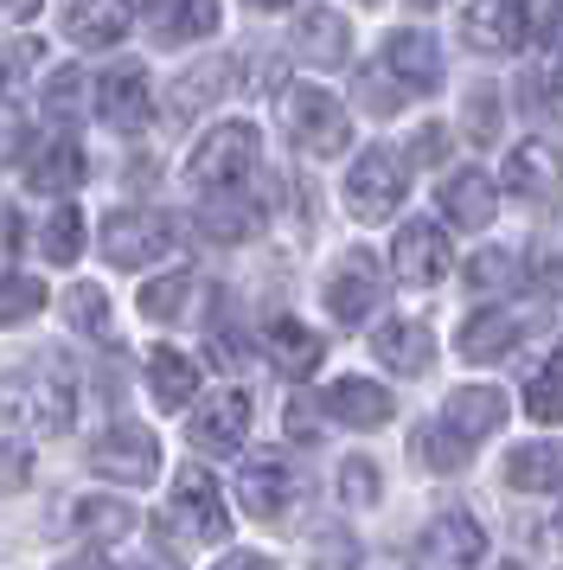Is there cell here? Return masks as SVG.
<instances>
[{"label": "cell", "instance_id": "1", "mask_svg": "<svg viewBox=\"0 0 563 570\" xmlns=\"http://www.w3.org/2000/svg\"><path fill=\"white\" fill-rule=\"evenodd\" d=\"M282 122H288V141L314 160L346 155V141H353L346 104H333L320 83H288V90H282Z\"/></svg>", "mask_w": 563, "mask_h": 570}, {"label": "cell", "instance_id": "2", "mask_svg": "<svg viewBox=\"0 0 563 570\" xmlns=\"http://www.w3.org/2000/svg\"><path fill=\"white\" fill-rule=\"evenodd\" d=\"M256 155H263V135L250 122H218V129L205 135L192 160H186V180L199 186V193H237V186L256 174Z\"/></svg>", "mask_w": 563, "mask_h": 570}, {"label": "cell", "instance_id": "3", "mask_svg": "<svg viewBox=\"0 0 563 570\" xmlns=\"http://www.w3.org/2000/svg\"><path fill=\"white\" fill-rule=\"evenodd\" d=\"M0 411L26 423L32 436H65L77 416V391L65 379H51V372H20V379L0 385Z\"/></svg>", "mask_w": 563, "mask_h": 570}, {"label": "cell", "instance_id": "4", "mask_svg": "<svg viewBox=\"0 0 563 570\" xmlns=\"http://www.w3.org/2000/svg\"><path fill=\"white\" fill-rule=\"evenodd\" d=\"M167 532H174L179 544H218L230 532V507H225V493H218V481H211L205 468H186L174 481Z\"/></svg>", "mask_w": 563, "mask_h": 570}, {"label": "cell", "instance_id": "5", "mask_svg": "<svg viewBox=\"0 0 563 570\" xmlns=\"http://www.w3.org/2000/svg\"><path fill=\"white\" fill-rule=\"evenodd\" d=\"M404 193H409L404 160L384 155V148H372V155H358L353 167H346V212H353V218H365V225H378V218H397Z\"/></svg>", "mask_w": 563, "mask_h": 570}, {"label": "cell", "instance_id": "6", "mask_svg": "<svg viewBox=\"0 0 563 570\" xmlns=\"http://www.w3.org/2000/svg\"><path fill=\"white\" fill-rule=\"evenodd\" d=\"M174 250V225L160 212H109L102 218V257L116 269H141V263H160Z\"/></svg>", "mask_w": 563, "mask_h": 570}, {"label": "cell", "instance_id": "7", "mask_svg": "<svg viewBox=\"0 0 563 570\" xmlns=\"http://www.w3.org/2000/svg\"><path fill=\"white\" fill-rule=\"evenodd\" d=\"M391 269H397V283H409V288L442 283V276H448V232H442L435 218L397 225V237H391Z\"/></svg>", "mask_w": 563, "mask_h": 570}, {"label": "cell", "instance_id": "8", "mask_svg": "<svg viewBox=\"0 0 563 570\" xmlns=\"http://www.w3.org/2000/svg\"><path fill=\"white\" fill-rule=\"evenodd\" d=\"M250 436V391H211L192 404V449L205 455H230V449H244Z\"/></svg>", "mask_w": 563, "mask_h": 570}, {"label": "cell", "instance_id": "9", "mask_svg": "<svg viewBox=\"0 0 563 570\" xmlns=\"http://www.w3.org/2000/svg\"><path fill=\"white\" fill-rule=\"evenodd\" d=\"M90 468H97L102 481L141 488V481H154V468H160V442H154L141 423H116V430L90 449Z\"/></svg>", "mask_w": 563, "mask_h": 570}, {"label": "cell", "instance_id": "10", "mask_svg": "<svg viewBox=\"0 0 563 570\" xmlns=\"http://www.w3.org/2000/svg\"><path fill=\"white\" fill-rule=\"evenodd\" d=\"M525 32H532V20H525L518 0H474V7L461 13V39H467L474 52H493V58L518 52Z\"/></svg>", "mask_w": 563, "mask_h": 570}, {"label": "cell", "instance_id": "11", "mask_svg": "<svg viewBox=\"0 0 563 570\" xmlns=\"http://www.w3.org/2000/svg\"><path fill=\"white\" fill-rule=\"evenodd\" d=\"M378 263L365 257V250H346L339 257V269L327 276V314L339 321V327H358L365 314L378 308Z\"/></svg>", "mask_w": 563, "mask_h": 570}, {"label": "cell", "instance_id": "12", "mask_svg": "<svg viewBox=\"0 0 563 570\" xmlns=\"http://www.w3.org/2000/svg\"><path fill=\"white\" fill-rule=\"evenodd\" d=\"M288 500H295V474H288L282 455H244L237 462V507L250 519L288 513Z\"/></svg>", "mask_w": 563, "mask_h": 570}, {"label": "cell", "instance_id": "13", "mask_svg": "<svg viewBox=\"0 0 563 570\" xmlns=\"http://www.w3.org/2000/svg\"><path fill=\"white\" fill-rule=\"evenodd\" d=\"M442 423H448L467 449H481V442L506 423V391H500V385H461V391H448Z\"/></svg>", "mask_w": 563, "mask_h": 570}, {"label": "cell", "instance_id": "14", "mask_svg": "<svg viewBox=\"0 0 563 570\" xmlns=\"http://www.w3.org/2000/svg\"><path fill=\"white\" fill-rule=\"evenodd\" d=\"M97 109H102V122L116 135H141L148 129V116H154V104H148V78L135 71V65H116V71H102V83H97Z\"/></svg>", "mask_w": 563, "mask_h": 570}, {"label": "cell", "instance_id": "15", "mask_svg": "<svg viewBox=\"0 0 563 570\" xmlns=\"http://www.w3.org/2000/svg\"><path fill=\"white\" fill-rule=\"evenodd\" d=\"M423 558H429V570H474L486 558V532L467 513H442L423 532Z\"/></svg>", "mask_w": 563, "mask_h": 570}, {"label": "cell", "instance_id": "16", "mask_svg": "<svg viewBox=\"0 0 563 570\" xmlns=\"http://www.w3.org/2000/svg\"><path fill=\"white\" fill-rule=\"evenodd\" d=\"M320 411L333 416V423H346V430H378V423H391V391L372 385V379H333L327 391H320Z\"/></svg>", "mask_w": 563, "mask_h": 570}, {"label": "cell", "instance_id": "17", "mask_svg": "<svg viewBox=\"0 0 563 570\" xmlns=\"http://www.w3.org/2000/svg\"><path fill=\"white\" fill-rule=\"evenodd\" d=\"M128 27H135V7H128V0H71V7H65V39L83 46V52L116 46Z\"/></svg>", "mask_w": 563, "mask_h": 570}, {"label": "cell", "instance_id": "18", "mask_svg": "<svg viewBox=\"0 0 563 570\" xmlns=\"http://www.w3.org/2000/svg\"><path fill=\"white\" fill-rule=\"evenodd\" d=\"M346 52H353V32H346V20L333 7H302L295 13V58L333 71V65H346Z\"/></svg>", "mask_w": 563, "mask_h": 570}, {"label": "cell", "instance_id": "19", "mask_svg": "<svg viewBox=\"0 0 563 570\" xmlns=\"http://www.w3.org/2000/svg\"><path fill=\"white\" fill-rule=\"evenodd\" d=\"M372 353H378L391 372H404V379H416V372H429L435 360V340L423 321H409V314H397V321H384L378 334H372Z\"/></svg>", "mask_w": 563, "mask_h": 570}, {"label": "cell", "instance_id": "20", "mask_svg": "<svg viewBox=\"0 0 563 570\" xmlns=\"http://www.w3.org/2000/svg\"><path fill=\"white\" fill-rule=\"evenodd\" d=\"M442 212H448V225H461V232H481L486 218L500 212V186L486 180L481 167H461L455 180H442Z\"/></svg>", "mask_w": 563, "mask_h": 570}, {"label": "cell", "instance_id": "21", "mask_svg": "<svg viewBox=\"0 0 563 570\" xmlns=\"http://www.w3.org/2000/svg\"><path fill=\"white\" fill-rule=\"evenodd\" d=\"M384 71L409 90H435L442 83V58H435V39L429 32H391L384 39Z\"/></svg>", "mask_w": 563, "mask_h": 570}, {"label": "cell", "instance_id": "22", "mask_svg": "<svg viewBox=\"0 0 563 570\" xmlns=\"http://www.w3.org/2000/svg\"><path fill=\"white\" fill-rule=\"evenodd\" d=\"M83 174H90L83 148H77L71 135H58V141H46V148L32 155L26 186H32V193H77V186H83Z\"/></svg>", "mask_w": 563, "mask_h": 570}, {"label": "cell", "instance_id": "23", "mask_svg": "<svg viewBox=\"0 0 563 570\" xmlns=\"http://www.w3.org/2000/svg\"><path fill=\"white\" fill-rule=\"evenodd\" d=\"M263 346H269L276 372H288V379H307V372L320 365V334H314V327H302L295 314H276V321L263 327Z\"/></svg>", "mask_w": 563, "mask_h": 570}, {"label": "cell", "instance_id": "24", "mask_svg": "<svg viewBox=\"0 0 563 570\" xmlns=\"http://www.w3.org/2000/svg\"><path fill=\"white\" fill-rule=\"evenodd\" d=\"M506 488L518 493H563V442H525L506 455Z\"/></svg>", "mask_w": 563, "mask_h": 570}, {"label": "cell", "instance_id": "25", "mask_svg": "<svg viewBox=\"0 0 563 570\" xmlns=\"http://www.w3.org/2000/svg\"><path fill=\"white\" fill-rule=\"evenodd\" d=\"M148 391H154L160 411H186L192 391H199V365L186 360L179 346H154L148 353Z\"/></svg>", "mask_w": 563, "mask_h": 570}, {"label": "cell", "instance_id": "26", "mask_svg": "<svg viewBox=\"0 0 563 570\" xmlns=\"http://www.w3.org/2000/svg\"><path fill=\"white\" fill-rule=\"evenodd\" d=\"M461 360H474V365H493V360H506L512 346H518V314H500V308H486V314H467V327H461Z\"/></svg>", "mask_w": 563, "mask_h": 570}, {"label": "cell", "instance_id": "27", "mask_svg": "<svg viewBox=\"0 0 563 570\" xmlns=\"http://www.w3.org/2000/svg\"><path fill=\"white\" fill-rule=\"evenodd\" d=\"M506 186L512 193H551V186H563V148L557 141H518L506 160Z\"/></svg>", "mask_w": 563, "mask_h": 570}, {"label": "cell", "instance_id": "28", "mask_svg": "<svg viewBox=\"0 0 563 570\" xmlns=\"http://www.w3.org/2000/svg\"><path fill=\"white\" fill-rule=\"evenodd\" d=\"M141 7L154 13L160 39H174V46L211 39V32H218V0H141Z\"/></svg>", "mask_w": 563, "mask_h": 570}, {"label": "cell", "instance_id": "29", "mask_svg": "<svg viewBox=\"0 0 563 570\" xmlns=\"http://www.w3.org/2000/svg\"><path fill=\"white\" fill-rule=\"evenodd\" d=\"M230 83H237V65H230V58H205L199 78L186 71V78L174 83V104H179V109H205V104H218Z\"/></svg>", "mask_w": 563, "mask_h": 570}, {"label": "cell", "instance_id": "30", "mask_svg": "<svg viewBox=\"0 0 563 570\" xmlns=\"http://www.w3.org/2000/svg\"><path fill=\"white\" fill-rule=\"evenodd\" d=\"M192 295H199V283H192L186 269H174V276H160V283H141V314H148V321H179V314L192 308Z\"/></svg>", "mask_w": 563, "mask_h": 570}, {"label": "cell", "instance_id": "31", "mask_svg": "<svg viewBox=\"0 0 563 570\" xmlns=\"http://www.w3.org/2000/svg\"><path fill=\"white\" fill-rule=\"evenodd\" d=\"M525 416H532V423H563V353L532 372V385H525Z\"/></svg>", "mask_w": 563, "mask_h": 570}, {"label": "cell", "instance_id": "32", "mask_svg": "<svg viewBox=\"0 0 563 570\" xmlns=\"http://www.w3.org/2000/svg\"><path fill=\"white\" fill-rule=\"evenodd\" d=\"M65 321H71L77 334H90V340H116V327H109V295L90 283H77L71 295H65Z\"/></svg>", "mask_w": 563, "mask_h": 570}, {"label": "cell", "instance_id": "33", "mask_svg": "<svg viewBox=\"0 0 563 570\" xmlns=\"http://www.w3.org/2000/svg\"><path fill=\"white\" fill-rule=\"evenodd\" d=\"M77 250H83V212H51L46 225H39V257L46 263H77Z\"/></svg>", "mask_w": 563, "mask_h": 570}, {"label": "cell", "instance_id": "34", "mask_svg": "<svg viewBox=\"0 0 563 570\" xmlns=\"http://www.w3.org/2000/svg\"><path fill=\"white\" fill-rule=\"evenodd\" d=\"M416 455H423L435 474H455V468H467V455H474V449H467V442H461L442 416H435V423H423V436H416Z\"/></svg>", "mask_w": 563, "mask_h": 570}, {"label": "cell", "instance_id": "35", "mask_svg": "<svg viewBox=\"0 0 563 570\" xmlns=\"http://www.w3.org/2000/svg\"><path fill=\"white\" fill-rule=\"evenodd\" d=\"M71 519L90 539H128V532H135V513H128L122 500H77Z\"/></svg>", "mask_w": 563, "mask_h": 570}, {"label": "cell", "instance_id": "36", "mask_svg": "<svg viewBox=\"0 0 563 570\" xmlns=\"http://www.w3.org/2000/svg\"><path fill=\"white\" fill-rule=\"evenodd\" d=\"M263 218H256V206H237V199H225V206H205L199 212V232L218 237V244H237V237H250Z\"/></svg>", "mask_w": 563, "mask_h": 570}, {"label": "cell", "instance_id": "37", "mask_svg": "<svg viewBox=\"0 0 563 570\" xmlns=\"http://www.w3.org/2000/svg\"><path fill=\"white\" fill-rule=\"evenodd\" d=\"M46 308V283L32 276H0V327H20L26 314Z\"/></svg>", "mask_w": 563, "mask_h": 570}, {"label": "cell", "instance_id": "38", "mask_svg": "<svg viewBox=\"0 0 563 570\" xmlns=\"http://www.w3.org/2000/svg\"><path fill=\"white\" fill-rule=\"evenodd\" d=\"M512 283H518V257H506V250H481V257L467 263V288L474 295H500Z\"/></svg>", "mask_w": 563, "mask_h": 570}, {"label": "cell", "instance_id": "39", "mask_svg": "<svg viewBox=\"0 0 563 570\" xmlns=\"http://www.w3.org/2000/svg\"><path fill=\"white\" fill-rule=\"evenodd\" d=\"M71 104L90 109V71H77V65H71V71H58V78L46 83V109H51V116H77Z\"/></svg>", "mask_w": 563, "mask_h": 570}, {"label": "cell", "instance_id": "40", "mask_svg": "<svg viewBox=\"0 0 563 570\" xmlns=\"http://www.w3.org/2000/svg\"><path fill=\"white\" fill-rule=\"evenodd\" d=\"M339 500L372 507V500H378V468L372 462H339Z\"/></svg>", "mask_w": 563, "mask_h": 570}, {"label": "cell", "instance_id": "41", "mask_svg": "<svg viewBox=\"0 0 563 570\" xmlns=\"http://www.w3.org/2000/svg\"><path fill=\"white\" fill-rule=\"evenodd\" d=\"M32 481V455L26 442H0V493H20Z\"/></svg>", "mask_w": 563, "mask_h": 570}, {"label": "cell", "instance_id": "42", "mask_svg": "<svg viewBox=\"0 0 563 570\" xmlns=\"http://www.w3.org/2000/svg\"><path fill=\"white\" fill-rule=\"evenodd\" d=\"M467 109H474V116H467V135H474V141H493V129H500V122H493L500 97H493V90H474V97H467Z\"/></svg>", "mask_w": 563, "mask_h": 570}, {"label": "cell", "instance_id": "43", "mask_svg": "<svg viewBox=\"0 0 563 570\" xmlns=\"http://www.w3.org/2000/svg\"><path fill=\"white\" fill-rule=\"evenodd\" d=\"M358 564V544L339 539V532H320V570H353Z\"/></svg>", "mask_w": 563, "mask_h": 570}, {"label": "cell", "instance_id": "44", "mask_svg": "<svg viewBox=\"0 0 563 570\" xmlns=\"http://www.w3.org/2000/svg\"><path fill=\"white\" fill-rule=\"evenodd\" d=\"M314 430H320V423H314V404H288V436L295 442H320Z\"/></svg>", "mask_w": 563, "mask_h": 570}, {"label": "cell", "instance_id": "45", "mask_svg": "<svg viewBox=\"0 0 563 570\" xmlns=\"http://www.w3.org/2000/svg\"><path fill=\"white\" fill-rule=\"evenodd\" d=\"M218 570H282V564H269L263 551H225V558H218Z\"/></svg>", "mask_w": 563, "mask_h": 570}, {"label": "cell", "instance_id": "46", "mask_svg": "<svg viewBox=\"0 0 563 570\" xmlns=\"http://www.w3.org/2000/svg\"><path fill=\"white\" fill-rule=\"evenodd\" d=\"M13 250H20V218H13V212L0 206V263L13 257Z\"/></svg>", "mask_w": 563, "mask_h": 570}, {"label": "cell", "instance_id": "47", "mask_svg": "<svg viewBox=\"0 0 563 570\" xmlns=\"http://www.w3.org/2000/svg\"><path fill=\"white\" fill-rule=\"evenodd\" d=\"M20 148H26V129H0V167H13Z\"/></svg>", "mask_w": 563, "mask_h": 570}, {"label": "cell", "instance_id": "48", "mask_svg": "<svg viewBox=\"0 0 563 570\" xmlns=\"http://www.w3.org/2000/svg\"><path fill=\"white\" fill-rule=\"evenodd\" d=\"M544 83H551V90H563V46H557V52H544Z\"/></svg>", "mask_w": 563, "mask_h": 570}, {"label": "cell", "instance_id": "49", "mask_svg": "<svg viewBox=\"0 0 563 570\" xmlns=\"http://www.w3.org/2000/svg\"><path fill=\"white\" fill-rule=\"evenodd\" d=\"M0 13H7V20H32V13H39V0H0Z\"/></svg>", "mask_w": 563, "mask_h": 570}, {"label": "cell", "instance_id": "50", "mask_svg": "<svg viewBox=\"0 0 563 570\" xmlns=\"http://www.w3.org/2000/svg\"><path fill=\"white\" fill-rule=\"evenodd\" d=\"M58 570H109V564H102V558H90V551H83V558H71V564H58Z\"/></svg>", "mask_w": 563, "mask_h": 570}, {"label": "cell", "instance_id": "51", "mask_svg": "<svg viewBox=\"0 0 563 570\" xmlns=\"http://www.w3.org/2000/svg\"><path fill=\"white\" fill-rule=\"evenodd\" d=\"M244 7H263V13H276V7H288V0H244Z\"/></svg>", "mask_w": 563, "mask_h": 570}, {"label": "cell", "instance_id": "52", "mask_svg": "<svg viewBox=\"0 0 563 570\" xmlns=\"http://www.w3.org/2000/svg\"><path fill=\"white\" fill-rule=\"evenodd\" d=\"M409 7H435V0H409Z\"/></svg>", "mask_w": 563, "mask_h": 570}, {"label": "cell", "instance_id": "53", "mask_svg": "<svg viewBox=\"0 0 563 570\" xmlns=\"http://www.w3.org/2000/svg\"><path fill=\"white\" fill-rule=\"evenodd\" d=\"M500 570H518V564H500Z\"/></svg>", "mask_w": 563, "mask_h": 570}]
</instances>
